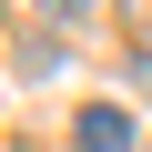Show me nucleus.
Instances as JSON below:
<instances>
[{"label":"nucleus","mask_w":152,"mask_h":152,"mask_svg":"<svg viewBox=\"0 0 152 152\" xmlns=\"http://www.w3.org/2000/svg\"><path fill=\"white\" fill-rule=\"evenodd\" d=\"M71 152H132V112L122 102H81L71 112Z\"/></svg>","instance_id":"f257e3e1"},{"label":"nucleus","mask_w":152,"mask_h":152,"mask_svg":"<svg viewBox=\"0 0 152 152\" xmlns=\"http://www.w3.org/2000/svg\"><path fill=\"white\" fill-rule=\"evenodd\" d=\"M10 10H41V20H91L102 0H10Z\"/></svg>","instance_id":"f03ea898"}]
</instances>
